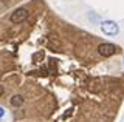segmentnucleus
<instances>
[{
	"mask_svg": "<svg viewBox=\"0 0 124 122\" xmlns=\"http://www.w3.org/2000/svg\"><path fill=\"white\" fill-rule=\"evenodd\" d=\"M40 57H44V53H36V54L33 56V60H37V59H40Z\"/></svg>",
	"mask_w": 124,
	"mask_h": 122,
	"instance_id": "5",
	"label": "nucleus"
},
{
	"mask_svg": "<svg viewBox=\"0 0 124 122\" xmlns=\"http://www.w3.org/2000/svg\"><path fill=\"white\" fill-rule=\"evenodd\" d=\"M101 31L107 36H116L119 33V25L113 20H104L101 23Z\"/></svg>",
	"mask_w": 124,
	"mask_h": 122,
	"instance_id": "1",
	"label": "nucleus"
},
{
	"mask_svg": "<svg viewBox=\"0 0 124 122\" xmlns=\"http://www.w3.org/2000/svg\"><path fill=\"white\" fill-rule=\"evenodd\" d=\"M116 51H118V48H116L113 43H108V42H106V43H101L99 47H98V53L102 57H110V56H113Z\"/></svg>",
	"mask_w": 124,
	"mask_h": 122,
	"instance_id": "3",
	"label": "nucleus"
},
{
	"mask_svg": "<svg viewBox=\"0 0 124 122\" xmlns=\"http://www.w3.org/2000/svg\"><path fill=\"white\" fill-rule=\"evenodd\" d=\"M9 104L13 107H20L23 104V96L22 94H14V96L9 99Z\"/></svg>",
	"mask_w": 124,
	"mask_h": 122,
	"instance_id": "4",
	"label": "nucleus"
},
{
	"mask_svg": "<svg viewBox=\"0 0 124 122\" xmlns=\"http://www.w3.org/2000/svg\"><path fill=\"white\" fill-rule=\"evenodd\" d=\"M26 19H28V11L25 8H17L14 13H11V16H9V20L13 22V23H22Z\"/></svg>",
	"mask_w": 124,
	"mask_h": 122,
	"instance_id": "2",
	"label": "nucleus"
},
{
	"mask_svg": "<svg viewBox=\"0 0 124 122\" xmlns=\"http://www.w3.org/2000/svg\"><path fill=\"white\" fill-rule=\"evenodd\" d=\"M2 94H3V87L0 85V96H2Z\"/></svg>",
	"mask_w": 124,
	"mask_h": 122,
	"instance_id": "7",
	"label": "nucleus"
},
{
	"mask_svg": "<svg viewBox=\"0 0 124 122\" xmlns=\"http://www.w3.org/2000/svg\"><path fill=\"white\" fill-rule=\"evenodd\" d=\"M3 114H5V110H3V108H2V107H0V117H2V116H3Z\"/></svg>",
	"mask_w": 124,
	"mask_h": 122,
	"instance_id": "6",
	"label": "nucleus"
}]
</instances>
